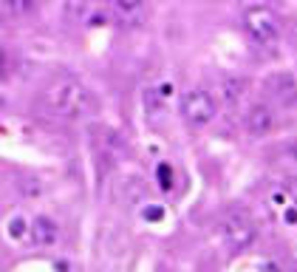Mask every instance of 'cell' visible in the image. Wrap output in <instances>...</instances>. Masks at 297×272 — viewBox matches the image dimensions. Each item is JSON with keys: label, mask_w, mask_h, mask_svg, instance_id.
<instances>
[{"label": "cell", "mask_w": 297, "mask_h": 272, "mask_svg": "<svg viewBox=\"0 0 297 272\" xmlns=\"http://www.w3.org/2000/svg\"><path fill=\"white\" fill-rule=\"evenodd\" d=\"M113 9L122 14L125 20L130 17H139L142 12H145V6H142V0H113Z\"/></svg>", "instance_id": "cell-9"}, {"label": "cell", "mask_w": 297, "mask_h": 272, "mask_svg": "<svg viewBox=\"0 0 297 272\" xmlns=\"http://www.w3.org/2000/svg\"><path fill=\"white\" fill-rule=\"evenodd\" d=\"M57 238H60V227H57L49 216H37L34 221H31V241H34L37 247H51Z\"/></svg>", "instance_id": "cell-7"}, {"label": "cell", "mask_w": 297, "mask_h": 272, "mask_svg": "<svg viewBox=\"0 0 297 272\" xmlns=\"http://www.w3.org/2000/svg\"><path fill=\"white\" fill-rule=\"evenodd\" d=\"M3 9H6V12H12V14H23V12H31V9H34V3H31V0H6V3H3Z\"/></svg>", "instance_id": "cell-10"}, {"label": "cell", "mask_w": 297, "mask_h": 272, "mask_svg": "<svg viewBox=\"0 0 297 272\" xmlns=\"http://www.w3.org/2000/svg\"><path fill=\"white\" fill-rule=\"evenodd\" d=\"M215 111H218L215 97H212L210 91H204V88L187 91L184 99H181V114H184V119H187L190 125H207V122H212Z\"/></svg>", "instance_id": "cell-4"}, {"label": "cell", "mask_w": 297, "mask_h": 272, "mask_svg": "<svg viewBox=\"0 0 297 272\" xmlns=\"http://www.w3.org/2000/svg\"><path fill=\"white\" fill-rule=\"evenodd\" d=\"M9 233H12L14 238H17V236H23V221H20V218H14V221L9 224Z\"/></svg>", "instance_id": "cell-13"}, {"label": "cell", "mask_w": 297, "mask_h": 272, "mask_svg": "<svg viewBox=\"0 0 297 272\" xmlns=\"http://www.w3.org/2000/svg\"><path fill=\"white\" fill-rule=\"evenodd\" d=\"M243 29H246V34L252 37L255 43H261V46H269V43L278 40L280 34V23L278 17H275L272 9L266 6H252L243 12Z\"/></svg>", "instance_id": "cell-3"}, {"label": "cell", "mask_w": 297, "mask_h": 272, "mask_svg": "<svg viewBox=\"0 0 297 272\" xmlns=\"http://www.w3.org/2000/svg\"><path fill=\"white\" fill-rule=\"evenodd\" d=\"M158 184H162V190L173 187V170H170V164H158Z\"/></svg>", "instance_id": "cell-11"}, {"label": "cell", "mask_w": 297, "mask_h": 272, "mask_svg": "<svg viewBox=\"0 0 297 272\" xmlns=\"http://www.w3.org/2000/svg\"><path fill=\"white\" fill-rule=\"evenodd\" d=\"M255 236H258V230H255V224L249 221V216H243V213H226L218 221V238L226 249H232V253L246 249L249 244L255 241Z\"/></svg>", "instance_id": "cell-2"}, {"label": "cell", "mask_w": 297, "mask_h": 272, "mask_svg": "<svg viewBox=\"0 0 297 272\" xmlns=\"http://www.w3.org/2000/svg\"><path fill=\"white\" fill-rule=\"evenodd\" d=\"M241 91H243V79H238V77H224L221 79V97H224L226 102H238Z\"/></svg>", "instance_id": "cell-8"}, {"label": "cell", "mask_w": 297, "mask_h": 272, "mask_svg": "<svg viewBox=\"0 0 297 272\" xmlns=\"http://www.w3.org/2000/svg\"><path fill=\"white\" fill-rule=\"evenodd\" d=\"M266 91L272 94V99H278L280 105H294L297 102V82L291 74H275L266 79Z\"/></svg>", "instance_id": "cell-5"}, {"label": "cell", "mask_w": 297, "mask_h": 272, "mask_svg": "<svg viewBox=\"0 0 297 272\" xmlns=\"http://www.w3.org/2000/svg\"><path fill=\"white\" fill-rule=\"evenodd\" d=\"M272 125H275V114H272L269 105L258 102L246 111V131L252 133V136H266V133L272 131Z\"/></svg>", "instance_id": "cell-6"}, {"label": "cell", "mask_w": 297, "mask_h": 272, "mask_svg": "<svg viewBox=\"0 0 297 272\" xmlns=\"http://www.w3.org/2000/svg\"><path fill=\"white\" fill-rule=\"evenodd\" d=\"M162 216H164L162 207H147V210H145V218H147V221H158Z\"/></svg>", "instance_id": "cell-12"}, {"label": "cell", "mask_w": 297, "mask_h": 272, "mask_svg": "<svg viewBox=\"0 0 297 272\" xmlns=\"http://www.w3.org/2000/svg\"><path fill=\"white\" fill-rule=\"evenodd\" d=\"M45 105L54 116L60 119H82V116L94 114V97L85 85L74 82V79H60L45 91Z\"/></svg>", "instance_id": "cell-1"}, {"label": "cell", "mask_w": 297, "mask_h": 272, "mask_svg": "<svg viewBox=\"0 0 297 272\" xmlns=\"http://www.w3.org/2000/svg\"><path fill=\"white\" fill-rule=\"evenodd\" d=\"M6 74H9V57L3 54V51H0V79L6 77Z\"/></svg>", "instance_id": "cell-14"}]
</instances>
